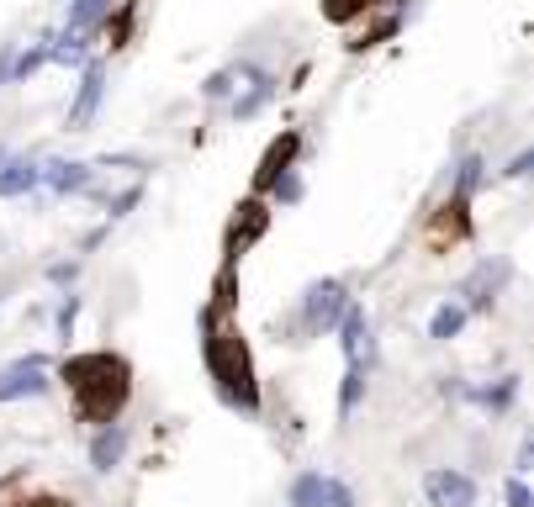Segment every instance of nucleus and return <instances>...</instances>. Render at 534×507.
<instances>
[{"label": "nucleus", "mask_w": 534, "mask_h": 507, "mask_svg": "<svg viewBox=\"0 0 534 507\" xmlns=\"http://www.w3.org/2000/svg\"><path fill=\"white\" fill-rule=\"evenodd\" d=\"M392 32H397V16H386V22H376L371 32H365V37H360V43H349V48H376V43H381V37H392Z\"/></svg>", "instance_id": "393cba45"}, {"label": "nucleus", "mask_w": 534, "mask_h": 507, "mask_svg": "<svg viewBox=\"0 0 534 507\" xmlns=\"http://www.w3.org/2000/svg\"><path fill=\"white\" fill-rule=\"evenodd\" d=\"M270 191H275V201H302V180H297V169H286V175H275V185H270Z\"/></svg>", "instance_id": "5701e85b"}, {"label": "nucleus", "mask_w": 534, "mask_h": 507, "mask_svg": "<svg viewBox=\"0 0 534 507\" xmlns=\"http://www.w3.org/2000/svg\"><path fill=\"white\" fill-rule=\"evenodd\" d=\"M201 90H207V101H223V96H228V90H233V69H223V74H212V80H207V85H201Z\"/></svg>", "instance_id": "a878e982"}, {"label": "nucleus", "mask_w": 534, "mask_h": 507, "mask_svg": "<svg viewBox=\"0 0 534 507\" xmlns=\"http://www.w3.org/2000/svg\"><path fill=\"white\" fill-rule=\"evenodd\" d=\"M38 180H43V164H32V159H11V164H6V175H0V196H27Z\"/></svg>", "instance_id": "4468645a"}, {"label": "nucleus", "mask_w": 534, "mask_h": 507, "mask_svg": "<svg viewBox=\"0 0 534 507\" xmlns=\"http://www.w3.org/2000/svg\"><path fill=\"white\" fill-rule=\"evenodd\" d=\"M265 228H270V206L265 201H244L238 217H233V228H228V259H238L254 238H265Z\"/></svg>", "instance_id": "6e6552de"}, {"label": "nucleus", "mask_w": 534, "mask_h": 507, "mask_svg": "<svg viewBox=\"0 0 534 507\" xmlns=\"http://www.w3.org/2000/svg\"><path fill=\"white\" fill-rule=\"evenodd\" d=\"M476 185H482V159H466V164H460V175H455V196H471Z\"/></svg>", "instance_id": "4be33fe9"}, {"label": "nucleus", "mask_w": 534, "mask_h": 507, "mask_svg": "<svg viewBox=\"0 0 534 507\" xmlns=\"http://www.w3.org/2000/svg\"><path fill=\"white\" fill-rule=\"evenodd\" d=\"M43 175L53 180V191H64V196H69V191H85V185H90V169H85V164H48Z\"/></svg>", "instance_id": "dca6fc26"}, {"label": "nucleus", "mask_w": 534, "mask_h": 507, "mask_svg": "<svg viewBox=\"0 0 534 507\" xmlns=\"http://www.w3.org/2000/svg\"><path fill=\"white\" fill-rule=\"evenodd\" d=\"M503 280H508V265L503 259H487V265H476L471 270V280L460 286V296H466V312H487L492 302H497V291H503Z\"/></svg>", "instance_id": "39448f33"}, {"label": "nucleus", "mask_w": 534, "mask_h": 507, "mask_svg": "<svg viewBox=\"0 0 534 507\" xmlns=\"http://www.w3.org/2000/svg\"><path fill=\"white\" fill-rule=\"evenodd\" d=\"M513 397H519V381H513V375H503V381H497V386H487V391H476V402H482V407H492V412H503Z\"/></svg>", "instance_id": "6ab92c4d"}, {"label": "nucleus", "mask_w": 534, "mask_h": 507, "mask_svg": "<svg viewBox=\"0 0 534 507\" xmlns=\"http://www.w3.org/2000/svg\"><path fill=\"white\" fill-rule=\"evenodd\" d=\"M207 370L223 402L238 412H260V386H254V365H249V349H244V333L212 323L207 328Z\"/></svg>", "instance_id": "f03ea898"}, {"label": "nucleus", "mask_w": 534, "mask_h": 507, "mask_svg": "<svg viewBox=\"0 0 534 507\" xmlns=\"http://www.w3.org/2000/svg\"><path fill=\"white\" fill-rule=\"evenodd\" d=\"M106 11H112V0H75V6H69V27H64V32H85V27H96Z\"/></svg>", "instance_id": "a211bd4d"}, {"label": "nucleus", "mask_w": 534, "mask_h": 507, "mask_svg": "<svg viewBox=\"0 0 534 507\" xmlns=\"http://www.w3.org/2000/svg\"><path fill=\"white\" fill-rule=\"evenodd\" d=\"M75 312H80V296H69V302L59 307V333L69 338V328H75Z\"/></svg>", "instance_id": "bb28decb"}, {"label": "nucleus", "mask_w": 534, "mask_h": 507, "mask_svg": "<svg viewBox=\"0 0 534 507\" xmlns=\"http://www.w3.org/2000/svg\"><path fill=\"white\" fill-rule=\"evenodd\" d=\"M122 455H127V428L122 423H101L96 444H90V465H96V471H112V465H122Z\"/></svg>", "instance_id": "f8f14e48"}, {"label": "nucleus", "mask_w": 534, "mask_h": 507, "mask_svg": "<svg viewBox=\"0 0 534 507\" xmlns=\"http://www.w3.org/2000/svg\"><path fill=\"white\" fill-rule=\"evenodd\" d=\"M0 74H6V64H0Z\"/></svg>", "instance_id": "c85d7f7f"}, {"label": "nucleus", "mask_w": 534, "mask_h": 507, "mask_svg": "<svg viewBox=\"0 0 534 507\" xmlns=\"http://www.w3.org/2000/svg\"><path fill=\"white\" fill-rule=\"evenodd\" d=\"M508 507H529V486H524L519 476L508 481Z\"/></svg>", "instance_id": "cd10ccee"}, {"label": "nucleus", "mask_w": 534, "mask_h": 507, "mask_svg": "<svg viewBox=\"0 0 534 507\" xmlns=\"http://www.w3.org/2000/svg\"><path fill=\"white\" fill-rule=\"evenodd\" d=\"M460 328H466V307H460V302H445L429 317V338H455Z\"/></svg>", "instance_id": "f3484780"}, {"label": "nucleus", "mask_w": 534, "mask_h": 507, "mask_svg": "<svg viewBox=\"0 0 534 507\" xmlns=\"http://www.w3.org/2000/svg\"><path fill=\"white\" fill-rule=\"evenodd\" d=\"M297 148H302V138L291 133V127H286L281 138H270V148H265L260 169H254V191H270L275 175H286V169H291V159H297Z\"/></svg>", "instance_id": "1a4fd4ad"}, {"label": "nucleus", "mask_w": 534, "mask_h": 507, "mask_svg": "<svg viewBox=\"0 0 534 507\" xmlns=\"http://www.w3.org/2000/svg\"><path fill=\"white\" fill-rule=\"evenodd\" d=\"M101 85H106L101 64H90V69H85V80H80V96H75V106H69V127H85L90 117H96V106H101Z\"/></svg>", "instance_id": "ddd939ff"}, {"label": "nucleus", "mask_w": 534, "mask_h": 507, "mask_svg": "<svg viewBox=\"0 0 534 507\" xmlns=\"http://www.w3.org/2000/svg\"><path fill=\"white\" fill-rule=\"evenodd\" d=\"M344 307H349V291L339 286V280H318V286L307 291V323L318 328V333H328V328H339V317H344Z\"/></svg>", "instance_id": "20e7f679"}, {"label": "nucleus", "mask_w": 534, "mask_h": 507, "mask_svg": "<svg viewBox=\"0 0 534 507\" xmlns=\"http://www.w3.org/2000/svg\"><path fill=\"white\" fill-rule=\"evenodd\" d=\"M291 507H355V492L334 476L312 471V476H297V486H291Z\"/></svg>", "instance_id": "7ed1b4c3"}, {"label": "nucleus", "mask_w": 534, "mask_h": 507, "mask_svg": "<svg viewBox=\"0 0 534 507\" xmlns=\"http://www.w3.org/2000/svg\"><path fill=\"white\" fill-rule=\"evenodd\" d=\"M0 159H6V154H0Z\"/></svg>", "instance_id": "c756f323"}, {"label": "nucleus", "mask_w": 534, "mask_h": 507, "mask_svg": "<svg viewBox=\"0 0 534 507\" xmlns=\"http://www.w3.org/2000/svg\"><path fill=\"white\" fill-rule=\"evenodd\" d=\"M339 333H344V360H349V365H365V360H371V328H365V312H360L355 302L344 307Z\"/></svg>", "instance_id": "9b49d317"}, {"label": "nucleus", "mask_w": 534, "mask_h": 507, "mask_svg": "<svg viewBox=\"0 0 534 507\" xmlns=\"http://www.w3.org/2000/svg\"><path fill=\"white\" fill-rule=\"evenodd\" d=\"M43 59H48V43H38V48H27V53H22V59H16V80H27V74H32V69H38Z\"/></svg>", "instance_id": "b1692460"}, {"label": "nucleus", "mask_w": 534, "mask_h": 507, "mask_svg": "<svg viewBox=\"0 0 534 507\" xmlns=\"http://www.w3.org/2000/svg\"><path fill=\"white\" fill-rule=\"evenodd\" d=\"M48 391V370L43 360H16L0 370V402H16V397H38Z\"/></svg>", "instance_id": "0eeeda50"}, {"label": "nucleus", "mask_w": 534, "mask_h": 507, "mask_svg": "<svg viewBox=\"0 0 534 507\" xmlns=\"http://www.w3.org/2000/svg\"><path fill=\"white\" fill-rule=\"evenodd\" d=\"M466 233H471V222H466V196H450L445 217L434 222V243H445V238H466Z\"/></svg>", "instance_id": "2eb2a0df"}, {"label": "nucleus", "mask_w": 534, "mask_h": 507, "mask_svg": "<svg viewBox=\"0 0 534 507\" xmlns=\"http://www.w3.org/2000/svg\"><path fill=\"white\" fill-rule=\"evenodd\" d=\"M423 492L434 507H471L476 502V481L466 471H429L423 476Z\"/></svg>", "instance_id": "423d86ee"}, {"label": "nucleus", "mask_w": 534, "mask_h": 507, "mask_svg": "<svg viewBox=\"0 0 534 507\" xmlns=\"http://www.w3.org/2000/svg\"><path fill=\"white\" fill-rule=\"evenodd\" d=\"M360 386H365V365H349V370H344V397H339V412H344V418L355 412V402H360Z\"/></svg>", "instance_id": "aec40b11"}, {"label": "nucleus", "mask_w": 534, "mask_h": 507, "mask_svg": "<svg viewBox=\"0 0 534 507\" xmlns=\"http://www.w3.org/2000/svg\"><path fill=\"white\" fill-rule=\"evenodd\" d=\"M64 381L75 391V407L85 423H117V412L133 397V370H127L122 354H75L64 360Z\"/></svg>", "instance_id": "f257e3e1"}, {"label": "nucleus", "mask_w": 534, "mask_h": 507, "mask_svg": "<svg viewBox=\"0 0 534 507\" xmlns=\"http://www.w3.org/2000/svg\"><path fill=\"white\" fill-rule=\"evenodd\" d=\"M365 6H376V0H323V16L328 22H349V16H360Z\"/></svg>", "instance_id": "412c9836"}, {"label": "nucleus", "mask_w": 534, "mask_h": 507, "mask_svg": "<svg viewBox=\"0 0 534 507\" xmlns=\"http://www.w3.org/2000/svg\"><path fill=\"white\" fill-rule=\"evenodd\" d=\"M233 80H238V90H244V96L233 101V117H254V111L275 96V80H270L265 69H254V64H238Z\"/></svg>", "instance_id": "9d476101"}]
</instances>
